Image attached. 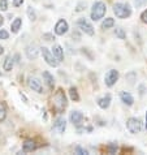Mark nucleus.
Returning a JSON list of instances; mask_svg holds the SVG:
<instances>
[{
	"label": "nucleus",
	"instance_id": "1",
	"mask_svg": "<svg viewBox=\"0 0 147 155\" xmlns=\"http://www.w3.org/2000/svg\"><path fill=\"white\" fill-rule=\"evenodd\" d=\"M54 107L59 114H61L64 108L67 107V97H65V93L61 89H59L54 97Z\"/></svg>",
	"mask_w": 147,
	"mask_h": 155
},
{
	"label": "nucleus",
	"instance_id": "2",
	"mask_svg": "<svg viewBox=\"0 0 147 155\" xmlns=\"http://www.w3.org/2000/svg\"><path fill=\"white\" fill-rule=\"evenodd\" d=\"M106 11H107V7L103 2L94 3L93 9H91V20L93 21H99L100 18H103L104 15H106Z\"/></svg>",
	"mask_w": 147,
	"mask_h": 155
},
{
	"label": "nucleus",
	"instance_id": "3",
	"mask_svg": "<svg viewBox=\"0 0 147 155\" xmlns=\"http://www.w3.org/2000/svg\"><path fill=\"white\" fill-rule=\"evenodd\" d=\"M113 12L116 17L119 18H128L132 15V9L128 4H122V3H116L113 5Z\"/></svg>",
	"mask_w": 147,
	"mask_h": 155
},
{
	"label": "nucleus",
	"instance_id": "4",
	"mask_svg": "<svg viewBox=\"0 0 147 155\" xmlns=\"http://www.w3.org/2000/svg\"><path fill=\"white\" fill-rule=\"evenodd\" d=\"M126 128L133 134H138V133H141V130H142V121L137 117H130L126 123Z\"/></svg>",
	"mask_w": 147,
	"mask_h": 155
},
{
	"label": "nucleus",
	"instance_id": "5",
	"mask_svg": "<svg viewBox=\"0 0 147 155\" xmlns=\"http://www.w3.org/2000/svg\"><path fill=\"white\" fill-rule=\"evenodd\" d=\"M41 51H42L43 59L46 60V63L48 64V65H51V67H57L59 60H57V59H55V55L51 54V51H50L48 48H46V47H42Z\"/></svg>",
	"mask_w": 147,
	"mask_h": 155
},
{
	"label": "nucleus",
	"instance_id": "6",
	"mask_svg": "<svg viewBox=\"0 0 147 155\" xmlns=\"http://www.w3.org/2000/svg\"><path fill=\"white\" fill-rule=\"evenodd\" d=\"M78 28H80L85 34H87V35H94V33H95L93 25L90 24L89 21L85 18V17H82V18L78 20Z\"/></svg>",
	"mask_w": 147,
	"mask_h": 155
},
{
	"label": "nucleus",
	"instance_id": "7",
	"mask_svg": "<svg viewBox=\"0 0 147 155\" xmlns=\"http://www.w3.org/2000/svg\"><path fill=\"white\" fill-rule=\"evenodd\" d=\"M117 80H119V72L115 71V69H111L104 77V82H106V85L108 86V87L113 86L116 82H117Z\"/></svg>",
	"mask_w": 147,
	"mask_h": 155
},
{
	"label": "nucleus",
	"instance_id": "8",
	"mask_svg": "<svg viewBox=\"0 0 147 155\" xmlns=\"http://www.w3.org/2000/svg\"><path fill=\"white\" fill-rule=\"evenodd\" d=\"M28 85L29 87L33 90V91H37L38 94H42L43 93V87H42V84L41 81L35 78V77H30L29 81H28Z\"/></svg>",
	"mask_w": 147,
	"mask_h": 155
},
{
	"label": "nucleus",
	"instance_id": "9",
	"mask_svg": "<svg viewBox=\"0 0 147 155\" xmlns=\"http://www.w3.org/2000/svg\"><path fill=\"white\" fill-rule=\"evenodd\" d=\"M68 22L65 20H59L57 24L55 25V33L57 34V35H64V34L68 33Z\"/></svg>",
	"mask_w": 147,
	"mask_h": 155
},
{
	"label": "nucleus",
	"instance_id": "10",
	"mask_svg": "<svg viewBox=\"0 0 147 155\" xmlns=\"http://www.w3.org/2000/svg\"><path fill=\"white\" fill-rule=\"evenodd\" d=\"M25 52H26L28 59L34 60V59H37V58H38V55H39V50H38V47H37L35 45H30V46L26 47Z\"/></svg>",
	"mask_w": 147,
	"mask_h": 155
},
{
	"label": "nucleus",
	"instance_id": "11",
	"mask_svg": "<svg viewBox=\"0 0 147 155\" xmlns=\"http://www.w3.org/2000/svg\"><path fill=\"white\" fill-rule=\"evenodd\" d=\"M54 129L57 133H60V134L65 132V129H67V121H65V119H64V117H59L55 121V124H54Z\"/></svg>",
	"mask_w": 147,
	"mask_h": 155
},
{
	"label": "nucleus",
	"instance_id": "12",
	"mask_svg": "<svg viewBox=\"0 0 147 155\" xmlns=\"http://www.w3.org/2000/svg\"><path fill=\"white\" fill-rule=\"evenodd\" d=\"M35 149H37V145H35V142H34L33 140H26L24 142V145H22V151L24 153H31Z\"/></svg>",
	"mask_w": 147,
	"mask_h": 155
},
{
	"label": "nucleus",
	"instance_id": "13",
	"mask_svg": "<svg viewBox=\"0 0 147 155\" xmlns=\"http://www.w3.org/2000/svg\"><path fill=\"white\" fill-rule=\"evenodd\" d=\"M82 119H83V115H82L80 111H73L70 114V121L74 124V125H80L82 123Z\"/></svg>",
	"mask_w": 147,
	"mask_h": 155
},
{
	"label": "nucleus",
	"instance_id": "14",
	"mask_svg": "<svg viewBox=\"0 0 147 155\" xmlns=\"http://www.w3.org/2000/svg\"><path fill=\"white\" fill-rule=\"evenodd\" d=\"M109 104H111V95L109 94H107L106 97H103L98 101V106L100 107L102 110H107L108 107H109Z\"/></svg>",
	"mask_w": 147,
	"mask_h": 155
},
{
	"label": "nucleus",
	"instance_id": "15",
	"mask_svg": "<svg viewBox=\"0 0 147 155\" xmlns=\"http://www.w3.org/2000/svg\"><path fill=\"white\" fill-rule=\"evenodd\" d=\"M121 101H122L124 104H126V106H132L133 103H134V98L132 97V94L130 93H126V91H122L121 93Z\"/></svg>",
	"mask_w": 147,
	"mask_h": 155
},
{
	"label": "nucleus",
	"instance_id": "16",
	"mask_svg": "<svg viewBox=\"0 0 147 155\" xmlns=\"http://www.w3.org/2000/svg\"><path fill=\"white\" fill-rule=\"evenodd\" d=\"M54 55H55V58L59 60V61H63L64 60V52H63V48H61V46H59V45H55L54 46Z\"/></svg>",
	"mask_w": 147,
	"mask_h": 155
},
{
	"label": "nucleus",
	"instance_id": "17",
	"mask_svg": "<svg viewBox=\"0 0 147 155\" xmlns=\"http://www.w3.org/2000/svg\"><path fill=\"white\" fill-rule=\"evenodd\" d=\"M3 68H4V71H7V72L12 71V68H13V59H12V56L5 58V60H4V63H3Z\"/></svg>",
	"mask_w": 147,
	"mask_h": 155
},
{
	"label": "nucleus",
	"instance_id": "18",
	"mask_svg": "<svg viewBox=\"0 0 147 155\" xmlns=\"http://www.w3.org/2000/svg\"><path fill=\"white\" fill-rule=\"evenodd\" d=\"M21 25H22V20H21V18H15V21H12V24H11L12 33H17V31H18V30L21 29Z\"/></svg>",
	"mask_w": 147,
	"mask_h": 155
},
{
	"label": "nucleus",
	"instance_id": "19",
	"mask_svg": "<svg viewBox=\"0 0 147 155\" xmlns=\"http://www.w3.org/2000/svg\"><path fill=\"white\" fill-rule=\"evenodd\" d=\"M43 78L46 80V84L50 89H54V77L50 74V72H43Z\"/></svg>",
	"mask_w": 147,
	"mask_h": 155
},
{
	"label": "nucleus",
	"instance_id": "20",
	"mask_svg": "<svg viewBox=\"0 0 147 155\" xmlns=\"http://www.w3.org/2000/svg\"><path fill=\"white\" fill-rule=\"evenodd\" d=\"M115 25V20L113 18H111V17H108V18H106L104 21H103V24H102V29H111L112 26Z\"/></svg>",
	"mask_w": 147,
	"mask_h": 155
},
{
	"label": "nucleus",
	"instance_id": "21",
	"mask_svg": "<svg viewBox=\"0 0 147 155\" xmlns=\"http://www.w3.org/2000/svg\"><path fill=\"white\" fill-rule=\"evenodd\" d=\"M69 94H70L72 101H74V102H78L80 101V95H78V93H77V89L70 87V90H69Z\"/></svg>",
	"mask_w": 147,
	"mask_h": 155
},
{
	"label": "nucleus",
	"instance_id": "22",
	"mask_svg": "<svg viewBox=\"0 0 147 155\" xmlns=\"http://www.w3.org/2000/svg\"><path fill=\"white\" fill-rule=\"evenodd\" d=\"M116 37H119L120 39H125V38H126V33L124 31V29H121V28H117L116 29Z\"/></svg>",
	"mask_w": 147,
	"mask_h": 155
},
{
	"label": "nucleus",
	"instance_id": "23",
	"mask_svg": "<svg viewBox=\"0 0 147 155\" xmlns=\"http://www.w3.org/2000/svg\"><path fill=\"white\" fill-rule=\"evenodd\" d=\"M28 16H29V18L31 20V21H35L37 20V13H35V11H34L31 7L28 8Z\"/></svg>",
	"mask_w": 147,
	"mask_h": 155
},
{
	"label": "nucleus",
	"instance_id": "24",
	"mask_svg": "<svg viewBox=\"0 0 147 155\" xmlns=\"http://www.w3.org/2000/svg\"><path fill=\"white\" fill-rule=\"evenodd\" d=\"M74 151H76V154H80V155H87L89 154L87 150L83 149V147H81V146H77V147L74 149Z\"/></svg>",
	"mask_w": 147,
	"mask_h": 155
},
{
	"label": "nucleus",
	"instance_id": "25",
	"mask_svg": "<svg viewBox=\"0 0 147 155\" xmlns=\"http://www.w3.org/2000/svg\"><path fill=\"white\" fill-rule=\"evenodd\" d=\"M146 3H147V0H134V5H136V8L143 7Z\"/></svg>",
	"mask_w": 147,
	"mask_h": 155
},
{
	"label": "nucleus",
	"instance_id": "26",
	"mask_svg": "<svg viewBox=\"0 0 147 155\" xmlns=\"http://www.w3.org/2000/svg\"><path fill=\"white\" fill-rule=\"evenodd\" d=\"M5 108H4V106H0V121H3L4 119H5Z\"/></svg>",
	"mask_w": 147,
	"mask_h": 155
},
{
	"label": "nucleus",
	"instance_id": "27",
	"mask_svg": "<svg viewBox=\"0 0 147 155\" xmlns=\"http://www.w3.org/2000/svg\"><path fill=\"white\" fill-rule=\"evenodd\" d=\"M0 9L2 11H7L8 9V2L7 0H0Z\"/></svg>",
	"mask_w": 147,
	"mask_h": 155
},
{
	"label": "nucleus",
	"instance_id": "28",
	"mask_svg": "<svg viewBox=\"0 0 147 155\" xmlns=\"http://www.w3.org/2000/svg\"><path fill=\"white\" fill-rule=\"evenodd\" d=\"M8 37H9V34L5 30H0V39H8Z\"/></svg>",
	"mask_w": 147,
	"mask_h": 155
},
{
	"label": "nucleus",
	"instance_id": "29",
	"mask_svg": "<svg viewBox=\"0 0 147 155\" xmlns=\"http://www.w3.org/2000/svg\"><path fill=\"white\" fill-rule=\"evenodd\" d=\"M108 151H109V154H115L116 151H117V145H111L109 147H108Z\"/></svg>",
	"mask_w": 147,
	"mask_h": 155
},
{
	"label": "nucleus",
	"instance_id": "30",
	"mask_svg": "<svg viewBox=\"0 0 147 155\" xmlns=\"http://www.w3.org/2000/svg\"><path fill=\"white\" fill-rule=\"evenodd\" d=\"M43 38H44V39H46V41H48V42H51V41H52V39H55V38H54V35H52V34H44V35H43Z\"/></svg>",
	"mask_w": 147,
	"mask_h": 155
},
{
	"label": "nucleus",
	"instance_id": "31",
	"mask_svg": "<svg viewBox=\"0 0 147 155\" xmlns=\"http://www.w3.org/2000/svg\"><path fill=\"white\" fill-rule=\"evenodd\" d=\"M83 7H86V3H81L80 5L77 7V9H76V11H77V12H81V11H83V9H85Z\"/></svg>",
	"mask_w": 147,
	"mask_h": 155
},
{
	"label": "nucleus",
	"instance_id": "32",
	"mask_svg": "<svg viewBox=\"0 0 147 155\" xmlns=\"http://www.w3.org/2000/svg\"><path fill=\"white\" fill-rule=\"evenodd\" d=\"M141 18H142V21H143V22H146V24H147V9L143 12V13H142Z\"/></svg>",
	"mask_w": 147,
	"mask_h": 155
},
{
	"label": "nucleus",
	"instance_id": "33",
	"mask_svg": "<svg viewBox=\"0 0 147 155\" xmlns=\"http://www.w3.org/2000/svg\"><path fill=\"white\" fill-rule=\"evenodd\" d=\"M22 3H24V0H13V5H15V7L22 5Z\"/></svg>",
	"mask_w": 147,
	"mask_h": 155
},
{
	"label": "nucleus",
	"instance_id": "34",
	"mask_svg": "<svg viewBox=\"0 0 147 155\" xmlns=\"http://www.w3.org/2000/svg\"><path fill=\"white\" fill-rule=\"evenodd\" d=\"M3 24H4V17H3V16H0V28L3 26Z\"/></svg>",
	"mask_w": 147,
	"mask_h": 155
},
{
	"label": "nucleus",
	"instance_id": "35",
	"mask_svg": "<svg viewBox=\"0 0 147 155\" xmlns=\"http://www.w3.org/2000/svg\"><path fill=\"white\" fill-rule=\"evenodd\" d=\"M3 52H4V48H3V47H2V46H0V55H2Z\"/></svg>",
	"mask_w": 147,
	"mask_h": 155
},
{
	"label": "nucleus",
	"instance_id": "36",
	"mask_svg": "<svg viewBox=\"0 0 147 155\" xmlns=\"http://www.w3.org/2000/svg\"><path fill=\"white\" fill-rule=\"evenodd\" d=\"M146 130H147V112H146Z\"/></svg>",
	"mask_w": 147,
	"mask_h": 155
}]
</instances>
